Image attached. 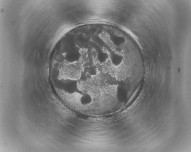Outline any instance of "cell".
Returning a JSON list of instances; mask_svg holds the SVG:
<instances>
[{"label": "cell", "mask_w": 191, "mask_h": 152, "mask_svg": "<svg viewBox=\"0 0 191 152\" xmlns=\"http://www.w3.org/2000/svg\"><path fill=\"white\" fill-rule=\"evenodd\" d=\"M110 59L111 64L113 66L117 67L122 63L124 58L121 55L111 50Z\"/></svg>", "instance_id": "1"}]
</instances>
